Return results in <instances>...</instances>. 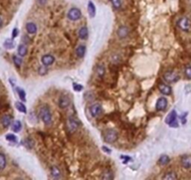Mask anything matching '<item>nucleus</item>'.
Instances as JSON below:
<instances>
[{
  "mask_svg": "<svg viewBox=\"0 0 191 180\" xmlns=\"http://www.w3.org/2000/svg\"><path fill=\"white\" fill-rule=\"evenodd\" d=\"M106 70H105V66L103 64H98L96 67V73L97 75V77L99 78H103L105 75Z\"/></svg>",
  "mask_w": 191,
  "mask_h": 180,
  "instance_id": "obj_18",
  "label": "nucleus"
},
{
  "mask_svg": "<svg viewBox=\"0 0 191 180\" xmlns=\"http://www.w3.org/2000/svg\"><path fill=\"white\" fill-rule=\"evenodd\" d=\"M102 150H103V151H105L106 153H109V154H111V151L108 147H106V146H102Z\"/></svg>",
  "mask_w": 191,
  "mask_h": 180,
  "instance_id": "obj_40",
  "label": "nucleus"
},
{
  "mask_svg": "<svg viewBox=\"0 0 191 180\" xmlns=\"http://www.w3.org/2000/svg\"><path fill=\"white\" fill-rule=\"evenodd\" d=\"M3 26V20L0 18V28H1V26Z\"/></svg>",
  "mask_w": 191,
  "mask_h": 180,
  "instance_id": "obj_41",
  "label": "nucleus"
},
{
  "mask_svg": "<svg viewBox=\"0 0 191 180\" xmlns=\"http://www.w3.org/2000/svg\"><path fill=\"white\" fill-rule=\"evenodd\" d=\"M185 75L191 80V66H186L185 68Z\"/></svg>",
  "mask_w": 191,
  "mask_h": 180,
  "instance_id": "obj_36",
  "label": "nucleus"
},
{
  "mask_svg": "<svg viewBox=\"0 0 191 180\" xmlns=\"http://www.w3.org/2000/svg\"><path fill=\"white\" fill-rule=\"evenodd\" d=\"M26 31H27L28 34H31V35H33V34H36L37 33L38 26H37V25L35 24V22H27V24L26 25Z\"/></svg>",
  "mask_w": 191,
  "mask_h": 180,
  "instance_id": "obj_16",
  "label": "nucleus"
},
{
  "mask_svg": "<svg viewBox=\"0 0 191 180\" xmlns=\"http://www.w3.org/2000/svg\"><path fill=\"white\" fill-rule=\"evenodd\" d=\"M27 54V47L26 44H20L18 46V54L20 56H26Z\"/></svg>",
  "mask_w": 191,
  "mask_h": 180,
  "instance_id": "obj_22",
  "label": "nucleus"
},
{
  "mask_svg": "<svg viewBox=\"0 0 191 180\" xmlns=\"http://www.w3.org/2000/svg\"><path fill=\"white\" fill-rule=\"evenodd\" d=\"M102 138L108 144H114L118 139V132L114 129H107L102 133Z\"/></svg>",
  "mask_w": 191,
  "mask_h": 180,
  "instance_id": "obj_2",
  "label": "nucleus"
},
{
  "mask_svg": "<svg viewBox=\"0 0 191 180\" xmlns=\"http://www.w3.org/2000/svg\"><path fill=\"white\" fill-rule=\"evenodd\" d=\"M169 162H170V158H169V156H167V155L161 156L159 160V163L160 165H167Z\"/></svg>",
  "mask_w": 191,
  "mask_h": 180,
  "instance_id": "obj_29",
  "label": "nucleus"
},
{
  "mask_svg": "<svg viewBox=\"0 0 191 180\" xmlns=\"http://www.w3.org/2000/svg\"><path fill=\"white\" fill-rule=\"evenodd\" d=\"M6 139L9 142H13V143H16L17 142V137L15 136V135L13 134H7L6 135Z\"/></svg>",
  "mask_w": 191,
  "mask_h": 180,
  "instance_id": "obj_35",
  "label": "nucleus"
},
{
  "mask_svg": "<svg viewBox=\"0 0 191 180\" xmlns=\"http://www.w3.org/2000/svg\"><path fill=\"white\" fill-rule=\"evenodd\" d=\"M181 165L185 169H190L191 168V156L186 155L181 158Z\"/></svg>",
  "mask_w": 191,
  "mask_h": 180,
  "instance_id": "obj_15",
  "label": "nucleus"
},
{
  "mask_svg": "<svg viewBox=\"0 0 191 180\" xmlns=\"http://www.w3.org/2000/svg\"><path fill=\"white\" fill-rule=\"evenodd\" d=\"M163 79H164L166 82H168V83H176L177 81H179L180 77H179V75L175 71H168L164 72Z\"/></svg>",
  "mask_w": 191,
  "mask_h": 180,
  "instance_id": "obj_8",
  "label": "nucleus"
},
{
  "mask_svg": "<svg viewBox=\"0 0 191 180\" xmlns=\"http://www.w3.org/2000/svg\"><path fill=\"white\" fill-rule=\"evenodd\" d=\"M55 61V58L53 54H44L42 57H41V63L43 66H46V67H49V66H52Z\"/></svg>",
  "mask_w": 191,
  "mask_h": 180,
  "instance_id": "obj_12",
  "label": "nucleus"
},
{
  "mask_svg": "<svg viewBox=\"0 0 191 180\" xmlns=\"http://www.w3.org/2000/svg\"><path fill=\"white\" fill-rule=\"evenodd\" d=\"M12 59H13V63H14V65H15L16 68H20L22 66V60L21 59V57H19V56H17V55H13Z\"/></svg>",
  "mask_w": 191,
  "mask_h": 180,
  "instance_id": "obj_31",
  "label": "nucleus"
},
{
  "mask_svg": "<svg viewBox=\"0 0 191 180\" xmlns=\"http://www.w3.org/2000/svg\"><path fill=\"white\" fill-rule=\"evenodd\" d=\"M90 115L93 117H98L103 114V108L100 103H94L89 108Z\"/></svg>",
  "mask_w": 191,
  "mask_h": 180,
  "instance_id": "obj_7",
  "label": "nucleus"
},
{
  "mask_svg": "<svg viewBox=\"0 0 191 180\" xmlns=\"http://www.w3.org/2000/svg\"><path fill=\"white\" fill-rule=\"evenodd\" d=\"M166 123L172 128H178V121H177V114L173 110L166 117Z\"/></svg>",
  "mask_w": 191,
  "mask_h": 180,
  "instance_id": "obj_6",
  "label": "nucleus"
},
{
  "mask_svg": "<svg viewBox=\"0 0 191 180\" xmlns=\"http://www.w3.org/2000/svg\"><path fill=\"white\" fill-rule=\"evenodd\" d=\"M70 99L69 96L67 95H61L59 99H58V106L60 109H67V107H69L70 105Z\"/></svg>",
  "mask_w": 191,
  "mask_h": 180,
  "instance_id": "obj_10",
  "label": "nucleus"
},
{
  "mask_svg": "<svg viewBox=\"0 0 191 180\" xmlns=\"http://www.w3.org/2000/svg\"><path fill=\"white\" fill-rule=\"evenodd\" d=\"M86 53V46L85 44H79L75 49V54L77 57L83 58Z\"/></svg>",
  "mask_w": 191,
  "mask_h": 180,
  "instance_id": "obj_13",
  "label": "nucleus"
},
{
  "mask_svg": "<svg viewBox=\"0 0 191 180\" xmlns=\"http://www.w3.org/2000/svg\"><path fill=\"white\" fill-rule=\"evenodd\" d=\"M51 174H52V175L54 178H59V177H61V171H60V169L58 167H56V166H53L51 168Z\"/></svg>",
  "mask_w": 191,
  "mask_h": 180,
  "instance_id": "obj_23",
  "label": "nucleus"
},
{
  "mask_svg": "<svg viewBox=\"0 0 191 180\" xmlns=\"http://www.w3.org/2000/svg\"><path fill=\"white\" fill-rule=\"evenodd\" d=\"M78 36L81 40H86L88 38V28L86 26H83L79 29Z\"/></svg>",
  "mask_w": 191,
  "mask_h": 180,
  "instance_id": "obj_19",
  "label": "nucleus"
},
{
  "mask_svg": "<svg viewBox=\"0 0 191 180\" xmlns=\"http://www.w3.org/2000/svg\"><path fill=\"white\" fill-rule=\"evenodd\" d=\"M101 179H104V180H111V179H114V175L111 170L105 171L102 173V175H100Z\"/></svg>",
  "mask_w": 191,
  "mask_h": 180,
  "instance_id": "obj_20",
  "label": "nucleus"
},
{
  "mask_svg": "<svg viewBox=\"0 0 191 180\" xmlns=\"http://www.w3.org/2000/svg\"><path fill=\"white\" fill-rule=\"evenodd\" d=\"M18 34H19L18 29H17V28H14V29H13V31H12V38H13V39H14V38H16V37L18 36Z\"/></svg>",
  "mask_w": 191,
  "mask_h": 180,
  "instance_id": "obj_38",
  "label": "nucleus"
},
{
  "mask_svg": "<svg viewBox=\"0 0 191 180\" xmlns=\"http://www.w3.org/2000/svg\"><path fill=\"white\" fill-rule=\"evenodd\" d=\"M168 106V100L166 98H159V99L156 100L155 103V110L157 112H163L167 109Z\"/></svg>",
  "mask_w": 191,
  "mask_h": 180,
  "instance_id": "obj_11",
  "label": "nucleus"
},
{
  "mask_svg": "<svg viewBox=\"0 0 191 180\" xmlns=\"http://www.w3.org/2000/svg\"><path fill=\"white\" fill-rule=\"evenodd\" d=\"M22 40L26 41V43H29L30 42V39L27 36H24V38H22Z\"/></svg>",
  "mask_w": 191,
  "mask_h": 180,
  "instance_id": "obj_39",
  "label": "nucleus"
},
{
  "mask_svg": "<svg viewBox=\"0 0 191 180\" xmlns=\"http://www.w3.org/2000/svg\"><path fill=\"white\" fill-rule=\"evenodd\" d=\"M4 46L7 49H12V48H14V41L12 40H7L4 42Z\"/></svg>",
  "mask_w": 191,
  "mask_h": 180,
  "instance_id": "obj_32",
  "label": "nucleus"
},
{
  "mask_svg": "<svg viewBox=\"0 0 191 180\" xmlns=\"http://www.w3.org/2000/svg\"><path fill=\"white\" fill-rule=\"evenodd\" d=\"M159 90L164 96H170L172 94V87L166 84H163V83L159 85Z\"/></svg>",
  "mask_w": 191,
  "mask_h": 180,
  "instance_id": "obj_14",
  "label": "nucleus"
},
{
  "mask_svg": "<svg viewBox=\"0 0 191 180\" xmlns=\"http://www.w3.org/2000/svg\"><path fill=\"white\" fill-rule=\"evenodd\" d=\"M7 165V159L6 156L3 153H0V172L3 171Z\"/></svg>",
  "mask_w": 191,
  "mask_h": 180,
  "instance_id": "obj_24",
  "label": "nucleus"
},
{
  "mask_svg": "<svg viewBox=\"0 0 191 180\" xmlns=\"http://www.w3.org/2000/svg\"><path fill=\"white\" fill-rule=\"evenodd\" d=\"M121 56L119 55V54H112L111 56V58H110V61H111V63H112V64H119L120 62H121Z\"/></svg>",
  "mask_w": 191,
  "mask_h": 180,
  "instance_id": "obj_28",
  "label": "nucleus"
},
{
  "mask_svg": "<svg viewBox=\"0 0 191 180\" xmlns=\"http://www.w3.org/2000/svg\"><path fill=\"white\" fill-rule=\"evenodd\" d=\"M11 130L14 132H19L22 130V123L19 120H16L13 122L12 126H11Z\"/></svg>",
  "mask_w": 191,
  "mask_h": 180,
  "instance_id": "obj_25",
  "label": "nucleus"
},
{
  "mask_svg": "<svg viewBox=\"0 0 191 180\" xmlns=\"http://www.w3.org/2000/svg\"><path fill=\"white\" fill-rule=\"evenodd\" d=\"M177 27L183 32H190L191 31V21L186 16H181L176 22Z\"/></svg>",
  "mask_w": 191,
  "mask_h": 180,
  "instance_id": "obj_3",
  "label": "nucleus"
},
{
  "mask_svg": "<svg viewBox=\"0 0 191 180\" xmlns=\"http://www.w3.org/2000/svg\"><path fill=\"white\" fill-rule=\"evenodd\" d=\"M11 122H12V117L9 115H5L1 117V124L5 129L9 128L10 126Z\"/></svg>",
  "mask_w": 191,
  "mask_h": 180,
  "instance_id": "obj_17",
  "label": "nucleus"
},
{
  "mask_svg": "<svg viewBox=\"0 0 191 180\" xmlns=\"http://www.w3.org/2000/svg\"><path fill=\"white\" fill-rule=\"evenodd\" d=\"M87 9H88V13L90 14L91 17H95L96 15V6L92 1H89L87 5Z\"/></svg>",
  "mask_w": 191,
  "mask_h": 180,
  "instance_id": "obj_21",
  "label": "nucleus"
},
{
  "mask_svg": "<svg viewBox=\"0 0 191 180\" xmlns=\"http://www.w3.org/2000/svg\"><path fill=\"white\" fill-rule=\"evenodd\" d=\"M80 126H81V122L77 117L71 116H70L69 118H67V130H69L70 132H71V133L75 132L79 128H80Z\"/></svg>",
  "mask_w": 191,
  "mask_h": 180,
  "instance_id": "obj_4",
  "label": "nucleus"
},
{
  "mask_svg": "<svg viewBox=\"0 0 191 180\" xmlns=\"http://www.w3.org/2000/svg\"><path fill=\"white\" fill-rule=\"evenodd\" d=\"M15 106H16V108H17V110L19 112H24V114H26V112H27L26 111V105L24 103H22V102H20V101H18V102L15 103Z\"/></svg>",
  "mask_w": 191,
  "mask_h": 180,
  "instance_id": "obj_30",
  "label": "nucleus"
},
{
  "mask_svg": "<svg viewBox=\"0 0 191 180\" xmlns=\"http://www.w3.org/2000/svg\"><path fill=\"white\" fill-rule=\"evenodd\" d=\"M109 1L111 3L112 7H114V9H121L123 3H122V0H109Z\"/></svg>",
  "mask_w": 191,
  "mask_h": 180,
  "instance_id": "obj_26",
  "label": "nucleus"
},
{
  "mask_svg": "<svg viewBox=\"0 0 191 180\" xmlns=\"http://www.w3.org/2000/svg\"><path fill=\"white\" fill-rule=\"evenodd\" d=\"M116 34H117V37L120 40H125V39H127L129 36L130 30H129V28L127 26H120L117 28Z\"/></svg>",
  "mask_w": 191,
  "mask_h": 180,
  "instance_id": "obj_9",
  "label": "nucleus"
},
{
  "mask_svg": "<svg viewBox=\"0 0 191 180\" xmlns=\"http://www.w3.org/2000/svg\"><path fill=\"white\" fill-rule=\"evenodd\" d=\"M39 116L40 120L45 124L46 126H50L53 123V116H52V112L51 109L49 108L48 105H43L40 107L39 112Z\"/></svg>",
  "mask_w": 191,
  "mask_h": 180,
  "instance_id": "obj_1",
  "label": "nucleus"
},
{
  "mask_svg": "<svg viewBox=\"0 0 191 180\" xmlns=\"http://www.w3.org/2000/svg\"><path fill=\"white\" fill-rule=\"evenodd\" d=\"M177 175L174 173V172H167L163 176L162 178L163 179H169V180H172V179H177Z\"/></svg>",
  "mask_w": 191,
  "mask_h": 180,
  "instance_id": "obj_27",
  "label": "nucleus"
},
{
  "mask_svg": "<svg viewBox=\"0 0 191 180\" xmlns=\"http://www.w3.org/2000/svg\"><path fill=\"white\" fill-rule=\"evenodd\" d=\"M48 73V70L46 66H41L39 68V75H46Z\"/></svg>",
  "mask_w": 191,
  "mask_h": 180,
  "instance_id": "obj_34",
  "label": "nucleus"
},
{
  "mask_svg": "<svg viewBox=\"0 0 191 180\" xmlns=\"http://www.w3.org/2000/svg\"><path fill=\"white\" fill-rule=\"evenodd\" d=\"M17 92H18V95H19V97H20V99L22 100V101H26V92H25V90L24 89H22V88H17Z\"/></svg>",
  "mask_w": 191,
  "mask_h": 180,
  "instance_id": "obj_33",
  "label": "nucleus"
},
{
  "mask_svg": "<svg viewBox=\"0 0 191 180\" xmlns=\"http://www.w3.org/2000/svg\"><path fill=\"white\" fill-rule=\"evenodd\" d=\"M82 11L80 9H78L76 7H73L71 9H70V10L67 11V19H69L70 21H72V22H76L78 20H80L82 18Z\"/></svg>",
  "mask_w": 191,
  "mask_h": 180,
  "instance_id": "obj_5",
  "label": "nucleus"
},
{
  "mask_svg": "<svg viewBox=\"0 0 191 180\" xmlns=\"http://www.w3.org/2000/svg\"><path fill=\"white\" fill-rule=\"evenodd\" d=\"M72 86H73V89L75 90L76 92H80V91H82V90L84 89V86L82 85H79V84H76V83L73 84Z\"/></svg>",
  "mask_w": 191,
  "mask_h": 180,
  "instance_id": "obj_37",
  "label": "nucleus"
}]
</instances>
